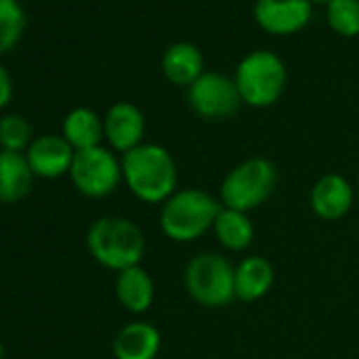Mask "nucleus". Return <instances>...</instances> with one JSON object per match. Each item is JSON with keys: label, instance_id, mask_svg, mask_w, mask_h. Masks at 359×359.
Here are the masks:
<instances>
[{"label": "nucleus", "instance_id": "obj_1", "mask_svg": "<svg viewBox=\"0 0 359 359\" xmlns=\"http://www.w3.org/2000/svg\"><path fill=\"white\" fill-rule=\"evenodd\" d=\"M123 184L148 205H163L177 191V165L161 144L144 142L121 156Z\"/></svg>", "mask_w": 359, "mask_h": 359}, {"label": "nucleus", "instance_id": "obj_2", "mask_svg": "<svg viewBox=\"0 0 359 359\" xmlns=\"http://www.w3.org/2000/svg\"><path fill=\"white\" fill-rule=\"evenodd\" d=\"M220 210V199L203 189H177L161 205L158 226L173 243H193L214 229Z\"/></svg>", "mask_w": 359, "mask_h": 359}, {"label": "nucleus", "instance_id": "obj_3", "mask_svg": "<svg viewBox=\"0 0 359 359\" xmlns=\"http://www.w3.org/2000/svg\"><path fill=\"white\" fill-rule=\"evenodd\" d=\"M85 241L91 258L114 273L142 264L146 254V237L142 229L125 216L97 218L89 226Z\"/></svg>", "mask_w": 359, "mask_h": 359}, {"label": "nucleus", "instance_id": "obj_4", "mask_svg": "<svg viewBox=\"0 0 359 359\" xmlns=\"http://www.w3.org/2000/svg\"><path fill=\"white\" fill-rule=\"evenodd\" d=\"M277 189V167L266 156H250L237 163L220 184V203L237 212H254Z\"/></svg>", "mask_w": 359, "mask_h": 359}, {"label": "nucleus", "instance_id": "obj_5", "mask_svg": "<svg viewBox=\"0 0 359 359\" xmlns=\"http://www.w3.org/2000/svg\"><path fill=\"white\" fill-rule=\"evenodd\" d=\"M233 79L245 106L269 108L277 104L285 91L287 68L277 53L260 49L248 53L239 62Z\"/></svg>", "mask_w": 359, "mask_h": 359}, {"label": "nucleus", "instance_id": "obj_6", "mask_svg": "<svg viewBox=\"0 0 359 359\" xmlns=\"http://www.w3.org/2000/svg\"><path fill=\"white\" fill-rule=\"evenodd\" d=\"M184 287L199 306L224 309L235 300V266L218 252H201L184 269Z\"/></svg>", "mask_w": 359, "mask_h": 359}, {"label": "nucleus", "instance_id": "obj_7", "mask_svg": "<svg viewBox=\"0 0 359 359\" xmlns=\"http://www.w3.org/2000/svg\"><path fill=\"white\" fill-rule=\"evenodd\" d=\"M68 175L72 187L83 197L106 199L121 187L123 167L114 150L106 146H95L74 154Z\"/></svg>", "mask_w": 359, "mask_h": 359}, {"label": "nucleus", "instance_id": "obj_8", "mask_svg": "<svg viewBox=\"0 0 359 359\" xmlns=\"http://www.w3.org/2000/svg\"><path fill=\"white\" fill-rule=\"evenodd\" d=\"M241 104L235 79L220 72H203L189 87V106L205 121H226L237 114Z\"/></svg>", "mask_w": 359, "mask_h": 359}, {"label": "nucleus", "instance_id": "obj_9", "mask_svg": "<svg viewBox=\"0 0 359 359\" xmlns=\"http://www.w3.org/2000/svg\"><path fill=\"white\" fill-rule=\"evenodd\" d=\"M256 24L275 36H290L304 30L313 18L311 0H256Z\"/></svg>", "mask_w": 359, "mask_h": 359}, {"label": "nucleus", "instance_id": "obj_10", "mask_svg": "<svg viewBox=\"0 0 359 359\" xmlns=\"http://www.w3.org/2000/svg\"><path fill=\"white\" fill-rule=\"evenodd\" d=\"M146 118L131 102H116L104 114V140L121 156L144 144Z\"/></svg>", "mask_w": 359, "mask_h": 359}, {"label": "nucleus", "instance_id": "obj_11", "mask_svg": "<svg viewBox=\"0 0 359 359\" xmlns=\"http://www.w3.org/2000/svg\"><path fill=\"white\" fill-rule=\"evenodd\" d=\"M311 210L319 220L325 222H336L342 220L355 201V187L340 173H323L317 177V182L311 189L309 195Z\"/></svg>", "mask_w": 359, "mask_h": 359}, {"label": "nucleus", "instance_id": "obj_12", "mask_svg": "<svg viewBox=\"0 0 359 359\" xmlns=\"http://www.w3.org/2000/svg\"><path fill=\"white\" fill-rule=\"evenodd\" d=\"M24 154L36 177L57 180L70 173L76 150L64 140L62 133H45L34 137Z\"/></svg>", "mask_w": 359, "mask_h": 359}, {"label": "nucleus", "instance_id": "obj_13", "mask_svg": "<svg viewBox=\"0 0 359 359\" xmlns=\"http://www.w3.org/2000/svg\"><path fill=\"white\" fill-rule=\"evenodd\" d=\"M161 332L150 321H131L112 340L114 359H156L161 353Z\"/></svg>", "mask_w": 359, "mask_h": 359}, {"label": "nucleus", "instance_id": "obj_14", "mask_svg": "<svg viewBox=\"0 0 359 359\" xmlns=\"http://www.w3.org/2000/svg\"><path fill=\"white\" fill-rule=\"evenodd\" d=\"M275 283V266L264 256H245L235 264V300L258 302L262 300Z\"/></svg>", "mask_w": 359, "mask_h": 359}, {"label": "nucleus", "instance_id": "obj_15", "mask_svg": "<svg viewBox=\"0 0 359 359\" xmlns=\"http://www.w3.org/2000/svg\"><path fill=\"white\" fill-rule=\"evenodd\" d=\"M161 68L171 85L189 89L205 72V60L197 45L180 41L165 49Z\"/></svg>", "mask_w": 359, "mask_h": 359}, {"label": "nucleus", "instance_id": "obj_16", "mask_svg": "<svg viewBox=\"0 0 359 359\" xmlns=\"http://www.w3.org/2000/svg\"><path fill=\"white\" fill-rule=\"evenodd\" d=\"M114 294L125 311L133 315H144L154 302V279L142 264L125 269L116 273Z\"/></svg>", "mask_w": 359, "mask_h": 359}, {"label": "nucleus", "instance_id": "obj_17", "mask_svg": "<svg viewBox=\"0 0 359 359\" xmlns=\"http://www.w3.org/2000/svg\"><path fill=\"white\" fill-rule=\"evenodd\" d=\"M34 177L24 152L0 150V203L24 201L32 191Z\"/></svg>", "mask_w": 359, "mask_h": 359}, {"label": "nucleus", "instance_id": "obj_18", "mask_svg": "<svg viewBox=\"0 0 359 359\" xmlns=\"http://www.w3.org/2000/svg\"><path fill=\"white\" fill-rule=\"evenodd\" d=\"M62 135L76 152L102 146L104 118L95 110L87 108V106H79L66 114V118L62 123Z\"/></svg>", "mask_w": 359, "mask_h": 359}, {"label": "nucleus", "instance_id": "obj_19", "mask_svg": "<svg viewBox=\"0 0 359 359\" xmlns=\"http://www.w3.org/2000/svg\"><path fill=\"white\" fill-rule=\"evenodd\" d=\"M212 233L216 235L218 243L229 252H245L252 248L256 237V226L245 212L229 210L222 205Z\"/></svg>", "mask_w": 359, "mask_h": 359}, {"label": "nucleus", "instance_id": "obj_20", "mask_svg": "<svg viewBox=\"0 0 359 359\" xmlns=\"http://www.w3.org/2000/svg\"><path fill=\"white\" fill-rule=\"evenodd\" d=\"M26 30V11L18 0H0V55L18 47Z\"/></svg>", "mask_w": 359, "mask_h": 359}, {"label": "nucleus", "instance_id": "obj_21", "mask_svg": "<svg viewBox=\"0 0 359 359\" xmlns=\"http://www.w3.org/2000/svg\"><path fill=\"white\" fill-rule=\"evenodd\" d=\"M34 140L32 125L22 114H5L0 118V148L11 152H26Z\"/></svg>", "mask_w": 359, "mask_h": 359}, {"label": "nucleus", "instance_id": "obj_22", "mask_svg": "<svg viewBox=\"0 0 359 359\" xmlns=\"http://www.w3.org/2000/svg\"><path fill=\"white\" fill-rule=\"evenodd\" d=\"M330 28L346 39L359 34V0H332L325 11Z\"/></svg>", "mask_w": 359, "mask_h": 359}, {"label": "nucleus", "instance_id": "obj_23", "mask_svg": "<svg viewBox=\"0 0 359 359\" xmlns=\"http://www.w3.org/2000/svg\"><path fill=\"white\" fill-rule=\"evenodd\" d=\"M13 100V79L9 70L0 64V110L7 108Z\"/></svg>", "mask_w": 359, "mask_h": 359}, {"label": "nucleus", "instance_id": "obj_24", "mask_svg": "<svg viewBox=\"0 0 359 359\" xmlns=\"http://www.w3.org/2000/svg\"><path fill=\"white\" fill-rule=\"evenodd\" d=\"M0 359H5V344H3V340H0Z\"/></svg>", "mask_w": 359, "mask_h": 359}, {"label": "nucleus", "instance_id": "obj_25", "mask_svg": "<svg viewBox=\"0 0 359 359\" xmlns=\"http://www.w3.org/2000/svg\"><path fill=\"white\" fill-rule=\"evenodd\" d=\"M355 189H357V193H359V169H357V177H355Z\"/></svg>", "mask_w": 359, "mask_h": 359}, {"label": "nucleus", "instance_id": "obj_26", "mask_svg": "<svg viewBox=\"0 0 359 359\" xmlns=\"http://www.w3.org/2000/svg\"><path fill=\"white\" fill-rule=\"evenodd\" d=\"M311 3H321V5L325 3V5H330V3H332V0H311Z\"/></svg>", "mask_w": 359, "mask_h": 359}, {"label": "nucleus", "instance_id": "obj_27", "mask_svg": "<svg viewBox=\"0 0 359 359\" xmlns=\"http://www.w3.org/2000/svg\"><path fill=\"white\" fill-rule=\"evenodd\" d=\"M0 150H3V148H0Z\"/></svg>", "mask_w": 359, "mask_h": 359}]
</instances>
